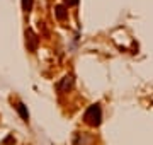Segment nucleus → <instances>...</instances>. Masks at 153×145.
Listing matches in <instances>:
<instances>
[{"label":"nucleus","instance_id":"1","mask_svg":"<svg viewBox=\"0 0 153 145\" xmlns=\"http://www.w3.org/2000/svg\"><path fill=\"white\" fill-rule=\"evenodd\" d=\"M83 120H85V123L90 125V126H99V125H100V120H102L100 106H99V104L88 106L87 111H85V114H83Z\"/></svg>","mask_w":153,"mask_h":145},{"label":"nucleus","instance_id":"2","mask_svg":"<svg viewBox=\"0 0 153 145\" xmlns=\"http://www.w3.org/2000/svg\"><path fill=\"white\" fill-rule=\"evenodd\" d=\"M38 45H39L38 34L34 33L33 29H27V31H26V46H27V50L29 51H36L38 50Z\"/></svg>","mask_w":153,"mask_h":145},{"label":"nucleus","instance_id":"3","mask_svg":"<svg viewBox=\"0 0 153 145\" xmlns=\"http://www.w3.org/2000/svg\"><path fill=\"white\" fill-rule=\"evenodd\" d=\"M55 16H56V19H58L60 22H65L66 19H68V7L61 5V4L55 5Z\"/></svg>","mask_w":153,"mask_h":145},{"label":"nucleus","instance_id":"4","mask_svg":"<svg viewBox=\"0 0 153 145\" xmlns=\"http://www.w3.org/2000/svg\"><path fill=\"white\" fill-rule=\"evenodd\" d=\"M71 85H73V77H71V75H66V77H63L61 84H58V89H60L61 92H63V90L71 89Z\"/></svg>","mask_w":153,"mask_h":145},{"label":"nucleus","instance_id":"5","mask_svg":"<svg viewBox=\"0 0 153 145\" xmlns=\"http://www.w3.org/2000/svg\"><path fill=\"white\" fill-rule=\"evenodd\" d=\"M17 111L21 113V116H22V120H24V121H27V120H29V113H27V109H26V106H24L22 102H19V104H17Z\"/></svg>","mask_w":153,"mask_h":145},{"label":"nucleus","instance_id":"6","mask_svg":"<svg viewBox=\"0 0 153 145\" xmlns=\"http://www.w3.org/2000/svg\"><path fill=\"white\" fill-rule=\"evenodd\" d=\"M22 10L26 12V14H29V12L33 10V5H34V0H22Z\"/></svg>","mask_w":153,"mask_h":145},{"label":"nucleus","instance_id":"7","mask_svg":"<svg viewBox=\"0 0 153 145\" xmlns=\"http://www.w3.org/2000/svg\"><path fill=\"white\" fill-rule=\"evenodd\" d=\"M63 4H65L66 7H73L78 4V0H63Z\"/></svg>","mask_w":153,"mask_h":145}]
</instances>
